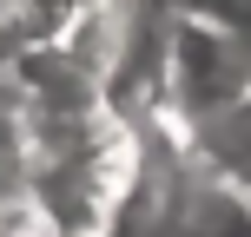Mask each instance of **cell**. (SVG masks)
<instances>
[{"label": "cell", "instance_id": "obj_1", "mask_svg": "<svg viewBox=\"0 0 251 237\" xmlns=\"http://www.w3.org/2000/svg\"><path fill=\"white\" fill-rule=\"evenodd\" d=\"M251 99V33L212 13L165 7V60H159V125L185 138L192 125Z\"/></svg>", "mask_w": 251, "mask_h": 237}, {"label": "cell", "instance_id": "obj_2", "mask_svg": "<svg viewBox=\"0 0 251 237\" xmlns=\"http://www.w3.org/2000/svg\"><path fill=\"white\" fill-rule=\"evenodd\" d=\"M165 237H251V185L185 151Z\"/></svg>", "mask_w": 251, "mask_h": 237}, {"label": "cell", "instance_id": "obj_3", "mask_svg": "<svg viewBox=\"0 0 251 237\" xmlns=\"http://www.w3.org/2000/svg\"><path fill=\"white\" fill-rule=\"evenodd\" d=\"M178 145H185L192 158L231 172V178H251V99H238L231 112H218V119H205V125H192Z\"/></svg>", "mask_w": 251, "mask_h": 237}]
</instances>
